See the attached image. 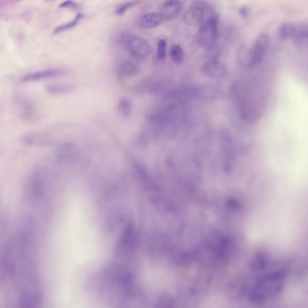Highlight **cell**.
<instances>
[{
    "instance_id": "obj_3",
    "label": "cell",
    "mask_w": 308,
    "mask_h": 308,
    "mask_svg": "<svg viewBox=\"0 0 308 308\" xmlns=\"http://www.w3.org/2000/svg\"><path fill=\"white\" fill-rule=\"evenodd\" d=\"M214 9L205 1H196L191 4L184 13L183 20L190 26L200 25Z\"/></svg>"
},
{
    "instance_id": "obj_5",
    "label": "cell",
    "mask_w": 308,
    "mask_h": 308,
    "mask_svg": "<svg viewBox=\"0 0 308 308\" xmlns=\"http://www.w3.org/2000/svg\"><path fill=\"white\" fill-rule=\"evenodd\" d=\"M182 8L181 2L171 0L166 1L160 6L159 13L164 20H171L175 19L180 12Z\"/></svg>"
},
{
    "instance_id": "obj_9",
    "label": "cell",
    "mask_w": 308,
    "mask_h": 308,
    "mask_svg": "<svg viewBox=\"0 0 308 308\" xmlns=\"http://www.w3.org/2000/svg\"><path fill=\"white\" fill-rule=\"evenodd\" d=\"M307 27L304 25H301L296 29L294 36L292 38L297 45H302L305 43L307 40Z\"/></svg>"
},
{
    "instance_id": "obj_14",
    "label": "cell",
    "mask_w": 308,
    "mask_h": 308,
    "mask_svg": "<svg viewBox=\"0 0 308 308\" xmlns=\"http://www.w3.org/2000/svg\"><path fill=\"white\" fill-rule=\"evenodd\" d=\"M238 53V57L242 63L247 67H251L249 48L242 46L240 48Z\"/></svg>"
},
{
    "instance_id": "obj_11",
    "label": "cell",
    "mask_w": 308,
    "mask_h": 308,
    "mask_svg": "<svg viewBox=\"0 0 308 308\" xmlns=\"http://www.w3.org/2000/svg\"><path fill=\"white\" fill-rule=\"evenodd\" d=\"M296 27L293 24L286 23L282 24L279 29V35L283 38H293L294 35Z\"/></svg>"
},
{
    "instance_id": "obj_1",
    "label": "cell",
    "mask_w": 308,
    "mask_h": 308,
    "mask_svg": "<svg viewBox=\"0 0 308 308\" xmlns=\"http://www.w3.org/2000/svg\"><path fill=\"white\" fill-rule=\"evenodd\" d=\"M284 282V274L281 272L270 273L260 279L252 289L250 297L255 303L260 302L281 291Z\"/></svg>"
},
{
    "instance_id": "obj_6",
    "label": "cell",
    "mask_w": 308,
    "mask_h": 308,
    "mask_svg": "<svg viewBox=\"0 0 308 308\" xmlns=\"http://www.w3.org/2000/svg\"><path fill=\"white\" fill-rule=\"evenodd\" d=\"M65 73L64 71L60 69H47L25 75L20 79L24 82L33 81L62 75Z\"/></svg>"
},
{
    "instance_id": "obj_13",
    "label": "cell",
    "mask_w": 308,
    "mask_h": 308,
    "mask_svg": "<svg viewBox=\"0 0 308 308\" xmlns=\"http://www.w3.org/2000/svg\"><path fill=\"white\" fill-rule=\"evenodd\" d=\"M267 254L264 251L258 253L251 262V267L255 269H261L264 267L268 260Z\"/></svg>"
},
{
    "instance_id": "obj_19",
    "label": "cell",
    "mask_w": 308,
    "mask_h": 308,
    "mask_svg": "<svg viewBox=\"0 0 308 308\" xmlns=\"http://www.w3.org/2000/svg\"><path fill=\"white\" fill-rule=\"evenodd\" d=\"M60 8L70 7L73 8H78V5L73 2L68 0L66 1L59 5Z\"/></svg>"
},
{
    "instance_id": "obj_18",
    "label": "cell",
    "mask_w": 308,
    "mask_h": 308,
    "mask_svg": "<svg viewBox=\"0 0 308 308\" xmlns=\"http://www.w3.org/2000/svg\"><path fill=\"white\" fill-rule=\"evenodd\" d=\"M138 3L137 1H128L122 4L116 10V14L121 15L124 14L127 10L135 5Z\"/></svg>"
},
{
    "instance_id": "obj_12",
    "label": "cell",
    "mask_w": 308,
    "mask_h": 308,
    "mask_svg": "<svg viewBox=\"0 0 308 308\" xmlns=\"http://www.w3.org/2000/svg\"><path fill=\"white\" fill-rule=\"evenodd\" d=\"M169 54L172 61L176 64H180L183 61L184 56L183 50L178 45H173L171 47Z\"/></svg>"
},
{
    "instance_id": "obj_7",
    "label": "cell",
    "mask_w": 308,
    "mask_h": 308,
    "mask_svg": "<svg viewBox=\"0 0 308 308\" xmlns=\"http://www.w3.org/2000/svg\"><path fill=\"white\" fill-rule=\"evenodd\" d=\"M164 20L159 12H150L142 15L138 21L139 26L145 29H151L160 24Z\"/></svg>"
},
{
    "instance_id": "obj_10",
    "label": "cell",
    "mask_w": 308,
    "mask_h": 308,
    "mask_svg": "<svg viewBox=\"0 0 308 308\" xmlns=\"http://www.w3.org/2000/svg\"><path fill=\"white\" fill-rule=\"evenodd\" d=\"M137 69V67L134 63L130 61H126L120 67L118 75L119 77L123 76H130L136 73Z\"/></svg>"
},
{
    "instance_id": "obj_17",
    "label": "cell",
    "mask_w": 308,
    "mask_h": 308,
    "mask_svg": "<svg viewBox=\"0 0 308 308\" xmlns=\"http://www.w3.org/2000/svg\"><path fill=\"white\" fill-rule=\"evenodd\" d=\"M166 46V43L165 40L162 39L159 41L157 45V55L160 60H163L165 57Z\"/></svg>"
},
{
    "instance_id": "obj_15",
    "label": "cell",
    "mask_w": 308,
    "mask_h": 308,
    "mask_svg": "<svg viewBox=\"0 0 308 308\" xmlns=\"http://www.w3.org/2000/svg\"><path fill=\"white\" fill-rule=\"evenodd\" d=\"M83 15L81 14H78L72 21L66 23L59 26L55 28L54 31V33H57L71 28L77 24Z\"/></svg>"
},
{
    "instance_id": "obj_20",
    "label": "cell",
    "mask_w": 308,
    "mask_h": 308,
    "mask_svg": "<svg viewBox=\"0 0 308 308\" xmlns=\"http://www.w3.org/2000/svg\"><path fill=\"white\" fill-rule=\"evenodd\" d=\"M239 12L240 14L244 17H246L248 13V9L245 7H242L241 8Z\"/></svg>"
},
{
    "instance_id": "obj_8",
    "label": "cell",
    "mask_w": 308,
    "mask_h": 308,
    "mask_svg": "<svg viewBox=\"0 0 308 308\" xmlns=\"http://www.w3.org/2000/svg\"><path fill=\"white\" fill-rule=\"evenodd\" d=\"M73 86L68 84L51 83L47 85L45 90L48 94L55 95L68 92L73 89Z\"/></svg>"
},
{
    "instance_id": "obj_2",
    "label": "cell",
    "mask_w": 308,
    "mask_h": 308,
    "mask_svg": "<svg viewBox=\"0 0 308 308\" xmlns=\"http://www.w3.org/2000/svg\"><path fill=\"white\" fill-rule=\"evenodd\" d=\"M219 15L214 11L208 16L199 25L197 33V40L202 47L209 49L217 41Z\"/></svg>"
},
{
    "instance_id": "obj_16",
    "label": "cell",
    "mask_w": 308,
    "mask_h": 308,
    "mask_svg": "<svg viewBox=\"0 0 308 308\" xmlns=\"http://www.w3.org/2000/svg\"><path fill=\"white\" fill-rule=\"evenodd\" d=\"M118 109L123 115L128 116L130 114L131 105L129 100L126 98L121 99L118 103Z\"/></svg>"
},
{
    "instance_id": "obj_4",
    "label": "cell",
    "mask_w": 308,
    "mask_h": 308,
    "mask_svg": "<svg viewBox=\"0 0 308 308\" xmlns=\"http://www.w3.org/2000/svg\"><path fill=\"white\" fill-rule=\"evenodd\" d=\"M127 45L130 54L137 59H143L149 55L151 48L149 43L144 39L132 36L128 40Z\"/></svg>"
}]
</instances>
